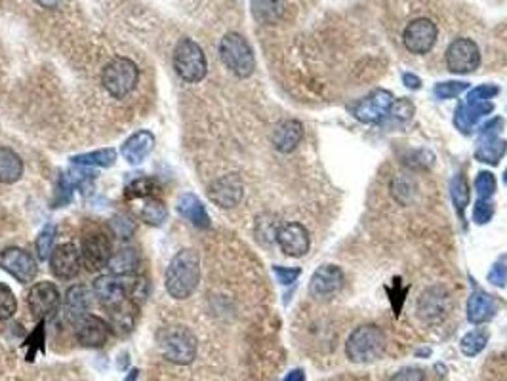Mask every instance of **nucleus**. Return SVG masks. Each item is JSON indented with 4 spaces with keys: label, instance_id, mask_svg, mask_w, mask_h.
<instances>
[{
    "label": "nucleus",
    "instance_id": "f257e3e1",
    "mask_svg": "<svg viewBox=\"0 0 507 381\" xmlns=\"http://www.w3.org/2000/svg\"><path fill=\"white\" fill-rule=\"evenodd\" d=\"M200 280V259L195 250H180L166 267L164 286L173 299H187L191 296Z\"/></svg>",
    "mask_w": 507,
    "mask_h": 381
},
{
    "label": "nucleus",
    "instance_id": "f03ea898",
    "mask_svg": "<svg viewBox=\"0 0 507 381\" xmlns=\"http://www.w3.org/2000/svg\"><path fill=\"white\" fill-rule=\"evenodd\" d=\"M157 347L161 351V355L172 364H191L197 356L199 343L191 330L173 324L159 330Z\"/></svg>",
    "mask_w": 507,
    "mask_h": 381
},
{
    "label": "nucleus",
    "instance_id": "7ed1b4c3",
    "mask_svg": "<svg viewBox=\"0 0 507 381\" xmlns=\"http://www.w3.org/2000/svg\"><path fill=\"white\" fill-rule=\"evenodd\" d=\"M386 353V334L376 324H365L355 330L346 343V355L351 362L368 364Z\"/></svg>",
    "mask_w": 507,
    "mask_h": 381
},
{
    "label": "nucleus",
    "instance_id": "20e7f679",
    "mask_svg": "<svg viewBox=\"0 0 507 381\" xmlns=\"http://www.w3.org/2000/svg\"><path fill=\"white\" fill-rule=\"evenodd\" d=\"M219 58L224 65L238 78H248L256 69L252 46L238 32H227L219 42Z\"/></svg>",
    "mask_w": 507,
    "mask_h": 381
},
{
    "label": "nucleus",
    "instance_id": "39448f33",
    "mask_svg": "<svg viewBox=\"0 0 507 381\" xmlns=\"http://www.w3.org/2000/svg\"><path fill=\"white\" fill-rule=\"evenodd\" d=\"M173 69L178 77L185 82H200L206 77L208 63H206L204 50L195 40L181 39L173 48Z\"/></svg>",
    "mask_w": 507,
    "mask_h": 381
},
{
    "label": "nucleus",
    "instance_id": "423d86ee",
    "mask_svg": "<svg viewBox=\"0 0 507 381\" xmlns=\"http://www.w3.org/2000/svg\"><path fill=\"white\" fill-rule=\"evenodd\" d=\"M138 78H140V69L132 59L115 58L103 69L102 80L105 90L109 92L111 96L122 99L135 90Z\"/></svg>",
    "mask_w": 507,
    "mask_h": 381
},
{
    "label": "nucleus",
    "instance_id": "0eeeda50",
    "mask_svg": "<svg viewBox=\"0 0 507 381\" xmlns=\"http://www.w3.org/2000/svg\"><path fill=\"white\" fill-rule=\"evenodd\" d=\"M140 280L135 277H124V275H103L97 277L94 282V296L99 299L103 307H113V305L121 304L128 297H135Z\"/></svg>",
    "mask_w": 507,
    "mask_h": 381
},
{
    "label": "nucleus",
    "instance_id": "6e6552de",
    "mask_svg": "<svg viewBox=\"0 0 507 381\" xmlns=\"http://www.w3.org/2000/svg\"><path fill=\"white\" fill-rule=\"evenodd\" d=\"M83 263L88 271H99L109 265V259L113 256V246L111 240L103 231H92L83 239Z\"/></svg>",
    "mask_w": 507,
    "mask_h": 381
},
{
    "label": "nucleus",
    "instance_id": "1a4fd4ad",
    "mask_svg": "<svg viewBox=\"0 0 507 381\" xmlns=\"http://www.w3.org/2000/svg\"><path fill=\"white\" fill-rule=\"evenodd\" d=\"M436 25L427 18H417L406 25L403 32V44L410 54L416 56H424L435 46L436 42Z\"/></svg>",
    "mask_w": 507,
    "mask_h": 381
},
{
    "label": "nucleus",
    "instance_id": "9d476101",
    "mask_svg": "<svg viewBox=\"0 0 507 381\" xmlns=\"http://www.w3.org/2000/svg\"><path fill=\"white\" fill-rule=\"evenodd\" d=\"M481 63V52L479 46L471 39H456L446 50V65L456 75H468L473 73Z\"/></svg>",
    "mask_w": 507,
    "mask_h": 381
},
{
    "label": "nucleus",
    "instance_id": "9b49d317",
    "mask_svg": "<svg viewBox=\"0 0 507 381\" xmlns=\"http://www.w3.org/2000/svg\"><path fill=\"white\" fill-rule=\"evenodd\" d=\"M0 267L21 285L32 282L37 277V271H39L37 261L31 254L25 252L23 248H16V246L6 248L4 252L0 254Z\"/></svg>",
    "mask_w": 507,
    "mask_h": 381
},
{
    "label": "nucleus",
    "instance_id": "f8f14e48",
    "mask_svg": "<svg viewBox=\"0 0 507 381\" xmlns=\"http://www.w3.org/2000/svg\"><path fill=\"white\" fill-rule=\"evenodd\" d=\"M59 290L58 286L54 282H37V285L31 286L29 290V296H27V305L31 309L32 317L35 318H46L54 315L59 307Z\"/></svg>",
    "mask_w": 507,
    "mask_h": 381
},
{
    "label": "nucleus",
    "instance_id": "ddd939ff",
    "mask_svg": "<svg viewBox=\"0 0 507 381\" xmlns=\"http://www.w3.org/2000/svg\"><path fill=\"white\" fill-rule=\"evenodd\" d=\"M80 265H83L80 250L75 244H71V242L59 244L51 250V273L58 278H61V280H69V278L77 277L78 271H80Z\"/></svg>",
    "mask_w": 507,
    "mask_h": 381
},
{
    "label": "nucleus",
    "instance_id": "4468645a",
    "mask_svg": "<svg viewBox=\"0 0 507 381\" xmlns=\"http://www.w3.org/2000/svg\"><path fill=\"white\" fill-rule=\"evenodd\" d=\"M244 185L237 174H225L216 180L208 189L210 201L219 208H235L243 201Z\"/></svg>",
    "mask_w": 507,
    "mask_h": 381
},
{
    "label": "nucleus",
    "instance_id": "2eb2a0df",
    "mask_svg": "<svg viewBox=\"0 0 507 381\" xmlns=\"http://www.w3.org/2000/svg\"><path fill=\"white\" fill-rule=\"evenodd\" d=\"M276 242L290 258H302L309 252V246H311L307 229L302 223H286L281 227L276 233Z\"/></svg>",
    "mask_w": 507,
    "mask_h": 381
},
{
    "label": "nucleus",
    "instance_id": "dca6fc26",
    "mask_svg": "<svg viewBox=\"0 0 507 381\" xmlns=\"http://www.w3.org/2000/svg\"><path fill=\"white\" fill-rule=\"evenodd\" d=\"M77 339L86 349H99L109 337L111 326L96 315H88L77 324Z\"/></svg>",
    "mask_w": 507,
    "mask_h": 381
},
{
    "label": "nucleus",
    "instance_id": "f3484780",
    "mask_svg": "<svg viewBox=\"0 0 507 381\" xmlns=\"http://www.w3.org/2000/svg\"><path fill=\"white\" fill-rule=\"evenodd\" d=\"M393 97L389 92L376 90L365 99H360L357 107H355V117L362 120V123H378L379 118L386 115L387 111L391 109Z\"/></svg>",
    "mask_w": 507,
    "mask_h": 381
},
{
    "label": "nucleus",
    "instance_id": "a211bd4d",
    "mask_svg": "<svg viewBox=\"0 0 507 381\" xmlns=\"http://www.w3.org/2000/svg\"><path fill=\"white\" fill-rule=\"evenodd\" d=\"M341 286H343V275H341L340 269L336 265H326L313 275L309 292L313 297L324 299V297L334 296Z\"/></svg>",
    "mask_w": 507,
    "mask_h": 381
},
{
    "label": "nucleus",
    "instance_id": "6ab92c4d",
    "mask_svg": "<svg viewBox=\"0 0 507 381\" xmlns=\"http://www.w3.org/2000/svg\"><path fill=\"white\" fill-rule=\"evenodd\" d=\"M154 147V136L149 130H140L122 143L121 155L128 164H142Z\"/></svg>",
    "mask_w": 507,
    "mask_h": 381
},
{
    "label": "nucleus",
    "instance_id": "aec40b11",
    "mask_svg": "<svg viewBox=\"0 0 507 381\" xmlns=\"http://www.w3.org/2000/svg\"><path fill=\"white\" fill-rule=\"evenodd\" d=\"M90 309V290L83 285L73 286L65 296V318L71 324H78L84 317H88Z\"/></svg>",
    "mask_w": 507,
    "mask_h": 381
},
{
    "label": "nucleus",
    "instance_id": "412c9836",
    "mask_svg": "<svg viewBox=\"0 0 507 381\" xmlns=\"http://www.w3.org/2000/svg\"><path fill=\"white\" fill-rule=\"evenodd\" d=\"M303 137V126L298 120H283L273 130V147L281 153H292Z\"/></svg>",
    "mask_w": 507,
    "mask_h": 381
},
{
    "label": "nucleus",
    "instance_id": "4be33fe9",
    "mask_svg": "<svg viewBox=\"0 0 507 381\" xmlns=\"http://www.w3.org/2000/svg\"><path fill=\"white\" fill-rule=\"evenodd\" d=\"M109 326L116 334H130L134 330L135 317H138V305L132 297L124 299L121 304L109 307Z\"/></svg>",
    "mask_w": 507,
    "mask_h": 381
},
{
    "label": "nucleus",
    "instance_id": "5701e85b",
    "mask_svg": "<svg viewBox=\"0 0 507 381\" xmlns=\"http://www.w3.org/2000/svg\"><path fill=\"white\" fill-rule=\"evenodd\" d=\"M178 212L181 218H185L187 221H191L195 227L199 229H208L210 227V218L206 213L204 204L195 196L193 193L181 194L180 202H178Z\"/></svg>",
    "mask_w": 507,
    "mask_h": 381
},
{
    "label": "nucleus",
    "instance_id": "b1692460",
    "mask_svg": "<svg viewBox=\"0 0 507 381\" xmlns=\"http://www.w3.org/2000/svg\"><path fill=\"white\" fill-rule=\"evenodd\" d=\"M23 175V161L10 147H0V183L10 185L21 180Z\"/></svg>",
    "mask_w": 507,
    "mask_h": 381
},
{
    "label": "nucleus",
    "instance_id": "393cba45",
    "mask_svg": "<svg viewBox=\"0 0 507 381\" xmlns=\"http://www.w3.org/2000/svg\"><path fill=\"white\" fill-rule=\"evenodd\" d=\"M284 0H252V13L259 23L264 25H275L283 18Z\"/></svg>",
    "mask_w": 507,
    "mask_h": 381
},
{
    "label": "nucleus",
    "instance_id": "a878e982",
    "mask_svg": "<svg viewBox=\"0 0 507 381\" xmlns=\"http://www.w3.org/2000/svg\"><path fill=\"white\" fill-rule=\"evenodd\" d=\"M111 273L115 275H124V277H130L138 271L140 267V254L135 252L134 248H124L121 252H116L111 256L109 265Z\"/></svg>",
    "mask_w": 507,
    "mask_h": 381
},
{
    "label": "nucleus",
    "instance_id": "bb28decb",
    "mask_svg": "<svg viewBox=\"0 0 507 381\" xmlns=\"http://www.w3.org/2000/svg\"><path fill=\"white\" fill-rule=\"evenodd\" d=\"M78 166H99V168H109L116 161V151L113 147L99 149V151H92V153H84L71 158Z\"/></svg>",
    "mask_w": 507,
    "mask_h": 381
},
{
    "label": "nucleus",
    "instance_id": "cd10ccee",
    "mask_svg": "<svg viewBox=\"0 0 507 381\" xmlns=\"http://www.w3.org/2000/svg\"><path fill=\"white\" fill-rule=\"evenodd\" d=\"M166 216L168 210L164 206V202L154 199V196H147L145 202H143L142 210H140V218L153 227H161L166 221Z\"/></svg>",
    "mask_w": 507,
    "mask_h": 381
},
{
    "label": "nucleus",
    "instance_id": "c85d7f7f",
    "mask_svg": "<svg viewBox=\"0 0 507 381\" xmlns=\"http://www.w3.org/2000/svg\"><path fill=\"white\" fill-rule=\"evenodd\" d=\"M492 311H494V304L484 294H475L469 299V320L473 324L488 320V318L492 317Z\"/></svg>",
    "mask_w": 507,
    "mask_h": 381
},
{
    "label": "nucleus",
    "instance_id": "c756f323",
    "mask_svg": "<svg viewBox=\"0 0 507 381\" xmlns=\"http://www.w3.org/2000/svg\"><path fill=\"white\" fill-rule=\"evenodd\" d=\"M487 343H488V332H484V330H473V332H469L468 336L463 337L462 343H460V347H462L463 355L475 356L487 347Z\"/></svg>",
    "mask_w": 507,
    "mask_h": 381
},
{
    "label": "nucleus",
    "instance_id": "7c9ffc66",
    "mask_svg": "<svg viewBox=\"0 0 507 381\" xmlns=\"http://www.w3.org/2000/svg\"><path fill=\"white\" fill-rule=\"evenodd\" d=\"M54 240H56V225L48 223V225H44V229L40 231L37 244H35L40 259H50L51 250H54Z\"/></svg>",
    "mask_w": 507,
    "mask_h": 381
},
{
    "label": "nucleus",
    "instance_id": "2f4dec72",
    "mask_svg": "<svg viewBox=\"0 0 507 381\" xmlns=\"http://www.w3.org/2000/svg\"><path fill=\"white\" fill-rule=\"evenodd\" d=\"M18 311V301L10 286L0 282V320H10Z\"/></svg>",
    "mask_w": 507,
    "mask_h": 381
},
{
    "label": "nucleus",
    "instance_id": "473e14b6",
    "mask_svg": "<svg viewBox=\"0 0 507 381\" xmlns=\"http://www.w3.org/2000/svg\"><path fill=\"white\" fill-rule=\"evenodd\" d=\"M153 193V181L147 177H140L130 183L126 187V196L128 199H147Z\"/></svg>",
    "mask_w": 507,
    "mask_h": 381
},
{
    "label": "nucleus",
    "instance_id": "72a5a7b5",
    "mask_svg": "<svg viewBox=\"0 0 507 381\" xmlns=\"http://www.w3.org/2000/svg\"><path fill=\"white\" fill-rule=\"evenodd\" d=\"M389 381H425V372L422 368H403L393 374Z\"/></svg>",
    "mask_w": 507,
    "mask_h": 381
},
{
    "label": "nucleus",
    "instance_id": "f704fd0d",
    "mask_svg": "<svg viewBox=\"0 0 507 381\" xmlns=\"http://www.w3.org/2000/svg\"><path fill=\"white\" fill-rule=\"evenodd\" d=\"M279 223L275 220L273 221H257V237L264 240V239H273L276 240V233H279Z\"/></svg>",
    "mask_w": 507,
    "mask_h": 381
},
{
    "label": "nucleus",
    "instance_id": "c9c22d12",
    "mask_svg": "<svg viewBox=\"0 0 507 381\" xmlns=\"http://www.w3.org/2000/svg\"><path fill=\"white\" fill-rule=\"evenodd\" d=\"M477 189L481 196H488L490 193H494V177L490 174H481L477 180Z\"/></svg>",
    "mask_w": 507,
    "mask_h": 381
},
{
    "label": "nucleus",
    "instance_id": "e433bc0d",
    "mask_svg": "<svg viewBox=\"0 0 507 381\" xmlns=\"http://www.w3.org/2000/svg\"><path fill=\"white\" fill-rule=\"evenodd\" d=\"M465 88V85H460V82H448V85H441L436 88V94L441 97H450V96H456L458 92H462Z\"/></svg>",
    "mask_w": 507,
    "mask_h": 381
},
{
    "label": "nucleus",
    "instance_id": "4c0bfd02",
    "mask_svg": "<svg viewBox=\"0 0 507 381\" xmlns=\"http://www.w3.org/2000/svg\"><path fill=\"white\" fill-rule=\"evenodd\" d=\"M275 273L276 277H279V282H283V285H290L292 280H294L300 271H294V269H284V267H275Z\"/></svg>",
    "mask_w": 507,
    "mask_h": 381
},
{
    "label": "nucleus",
    "instance_id": "58836bf2",
    "mask_svg": "<svg viewBox=\"0 0 507 381\" xmlns=\"http://www.w3.org/2000/svg\"><path fill=\"white\" fill-rule=\"evenodd\" d=\"M283 381H305V374H303V370H292Z\"/></svg>",
    "mask_w": 507,
    "mask_h": 381
},
{
    "label": "nucleus",
    "instance_id": "ea45409f",
    "mask_svg": "<svg viewBox=\"0 0 507 381\" xmlns=\"http://www.w3.org/2000/svg\"><path fill=\"white\" fill-rule=\"evenodd\" d=\"M37 2H39L42 8H50L51 10V8H58L63 0H37Z\"/></svg>",
    "mask_w": 507,
    "mask_h": 381
},
{
    "label": "nucleus",
    "instance_id": "a19ab883",
    "mask_svg": "<svg viewBox=\"0 0 507 381\" xmlns=\"http://www.w3.org/2000/svg\"><path fill=\"white\" fill-rule=\"evenodd\" d=\"M138 377H140V370L134 368V370H130L128 375L124 377V381H138Z\"/></svg>",
    "mask_w": 507,
    "mask_h": 381
},
{
    "label": "nucleus",
    "instance_id": "79ce46f5",
    "mask_svg": "<svg viewBox=\"0 0 507 381\" xmlns=\"http://www.w3.org/2000/svg\"><path fill=\"white\" fill-rule=\"evenodd\" d=\"M405 78H406V82H410V85H408L410 88H417V86H420V80H417V78H412L410 75H406Z\"/></svg>",
    "mask_w": 507,
    "mask_h": 381
},
{
    "label": "nucleus",
    "instance_id": "37998d69",
    "mask_svg": "<svg viewBox=\"0 0 507 381\" xmlns=\"http://www.w3.org/2000/svg\"><path fill=\"white\" fill-rule=\"evenodd\" d=\"M506 183H507V172H506Z\"/></svg>",
    "mask_w": 507,
    "mask_h": 381
}]
</instances>
